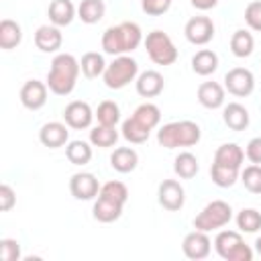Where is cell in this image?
Here are the masks:
<instances>
[{"label":"cell","mask_w":261,"mask_h":261,"mask_svg":"<svg viewBox=\"0 0 261 261\" xmlns=\"http://www.w3.org/2000/svg\"><path fill=\"white\" fill-rule=\"evenodd\" d=\"M80 61L71 53H59L53 57L49 73H47V88L55 96H69L75 88L80 75Z\"/></svg>","instance_id":"cell-1"},{"label":"cell","mask_w":261,"mask_h":261,"mask_svg":"<svg viewBox=\"0 0 261 261\" xmlns=\"http://www.w3.org/2000/svg\"><path fill=\"white\" fill-rule=\"evenodd\" d=\"M143 41V33L141 27L137 22L124 20L120 24L108 27L102 35V49L108 55H126L130 51H135Z\"/></svg>","instance_id":"cell-2"},{"label":"cell","mask_w":261,"mask_h":261,"mask_svg":"<svg viewBox=\"0 0 261 261\" xmlns=\"http://www.w3.org/2000/svg\"><path fill=\"white\" fill-rule=\"evenodd\" d=\"M202 130L192 120H175L167 122L157 130V143L165 149H177V147H192L200 141Z\"/></svg>","instance_id":"cell-3"},{"label":"cell","mask_w":261,"mask_h":261,"mask_svg":"<svg viewBox=\"0 0 261 261\" xmlns=\"http://www.w3.org/2000/svg\"><path fill=\"white\" fill-rule=\"evenodd\" d=\"M214 249L224 261H253V249L237 230H220L214 239Z\"/></svg>","instance_id":"cell-4"},{"label":"cell","mask_w":261,"mask_h":261,"mask_svg":"<svg viewBox=\"0 0 261 261\" xmlns=\"http://www.w3.org/2000/svg\"><path fill=\"white\" fill-rule=\"evenodd\" d=\"M137 75H139V63L130 55H118V57H114L112 63L106 65V71L102 77H104L106 88L122 90L124 86L135 82Z\"/></svg>","instance_id":"cell-5"},{"label":"cell","mask_w":261,"mask_h":261,"mask_svg":"<svg viewBox=\"0 0 261 261\" xmlns=\"http://www.w3.org/2000/svg\"><path fill=\"white\" fill-rule=\"evenodd\" d=\"M230 220H232V208H230V204L224 202V200H212L194 218V228L204 230V232H210V230H218V228L226 226Z\"/></svg>","instance_id":"cell-6"},{"label":"cell","mask_w":261,"mask_h":261,"mask_svg":"<svg viewBox=\"0 0 261 261\" xmlns=\"http://www.w3.org/2000/svg\"><path fill=\"white\" fill-rule=\"evenodd\" d=\"M145 49L149 59L157 65H171L177 59V47L163 31H151L145 39Z\"/></svg>","instance_id":"cell-7"},{"label":"cell","mask_w":261,"mask_h":261,"mask_svg":"<svg viewBox=\"0 0 261 261\" xmlns=\"http://www.w3.org/2000/svg\"><path fill=\"white\" fill-rule=\"evenodd\" d=\"M224 90L237 98H245L255 90V75L247 67H232L224 75Z\"/></svg>","instance_id":"cell-8"},{"label":"cell","mask_w":261,"mask_h":261,"mask_svg":"<svg viewBox=\"0 0 261 261\" xmlns=\"http://www.w3.org/2000/svg\"><path fill=\"white\" fill-rule=\"evenodd\" d=\"M157 200L159 204L169 210V212H177L184 208L186 204V192H184V186L177 181V179H163L159 184V190H157Z\"/></svg>","instance_id":"cell-9"},{"label":"cell","mask_w":261,"mask_h":261,"mask_svg":"<svg viewBox=\"0 0 261 261\" xmlns=\"http://www.w3.org/2000/svg\"><path fill=\"white\" fill-rule=\"evenodd\" d=\"M181 251H184V255H186L188 259L200 261V259H206V257L210 255V251H212V241H210L208 232L196 228V230H192V232H188V234L184 237V241H181Z\"/></svg>","instance_id":"cell-10"},{"label":"cell","mask_w":261,"mask_h":261,"mask_svg":"<svg viewBox=\"0 0 261 261\" xmlns=\"http://www.w3.org/2000/svg\"><path fill=\"white\" fill-rule=\"evenodd\" d=\"M184 35L192 45H208L214 39V22L208 16H192L184 27Z\"/></svg>","instance_id":"cell-11"},{"label":"cell","mask_w":261,"mask_h":261,"mask_svg":"<svg viewBox=\"0 0 261 261\" xmlns=\"http://www.w3.org/2000/svg\"><path fill=\"white\" fill-rule=\"evenodd\" d=\"M94 110L88 102L84 100H73L63 108V120L69 128L82 130V128H90L92 120H94Z\"/></svg>","instance_id":"cell-12"},{"label":"cell","mask_w":261,"mask_h":261,"mask_svg":"<svg viewBox=\"0 0 261 261\" xmlns=\"http://www.w3.org/2000/svg\"><path fill=\"white\" fill-rule=\"evenodd\" d=\"M100 188L102 186L98 184L96 175L88 173V171L73 173L69 179V192L75 200H94L100 194Z\"/></svg>","instance_id":"cell-13"},{"label":"cell","mask_w":261,"mask_h":261,"mask_svg":"<svg viewBox=\"0 0 261 261\" xmlns=\"http://www.w3.org/2000/svg\"><path fill=\"white\" fill-rule=\"evenodd\" d=\"M47 82L29 80L20 88V102L27 110H41L47 104Z\"/></svg>","instance_id":"cell-14"},{"label":"cell","mask_w":261,"mask_h":261,"mask_svg":"<svg viewBox=\"0 0 261 261\" xmlns=\"http://www.w3.org/2000/svg\"><path fill=\"white\" fill-rule=\"evenodd\" d=\"M61 43H63V35L55 24H41L35 31V45L43 53H55L57 49H61Z\"/></svg>","instance_id":"cell-15"},{"label":"cell","mask_w":261,"mask_h":261,"mask_svg":"<svg viewBox=\"0 0 261 261\" xmlns=\"http://www.w3.org/2000/svg\"><path fill=\"white\" fill-rule=\"evenodd\" d=\"M163 86H165L163 75L159 71H155V69H147V71L139 73L137 80H135L137 94L143 96V98H155V96H159L163 92Z\"/></svg>","instance_id":"cell-16"},{"label":"cell","mask_w":261,"mask_h":261,"mask_svg":"<svg viewBox=\"0 0 261 261\" xmlns=\"http://www.w3.org/2000/svg\"><path fill=\"white\" fill-rule=\"evenodd\" d=\"M39 141L49 147V149H59L63 147L67 141H69V130H67V124L63 122H45L39 130Z\"/></svg>","instance_id":"cell-17"},{"label":"cell","mask_w":261,"mask_h":261,"mask_svg":"<svg viewBox=\"0 0 261 261\" xmlns=\"http://www.w3.org/2000/svg\"><path fill=\"white\" fill-rule=\"evenodd\" d=\"M198 102L208 110L220 108L224 104V86L218 82H202L198 86Z\"/></svg>","instance_id":"cell-18"},{"label":"cell","mask_w":261,"mask_h":261,"mask_svg":"<svg viewBox=\"0 0 261 261\" xmlns=\"http://www.w3.org/2000/svg\"><path fill=\"white\" fill-rule=\"evenodd\" d=\"M122 208H124V204H120L112 198H106V196H98V200L94 202L92 212H94V218L98 222H114V220L120 218Z\"/></svg>","instance_id":"cell-19"},{"label":"cell","mask_w":261,"mask_h":261,"mask_svg":"<svg viewBox=\"0 0 261 261\" xmlns=\"http://www.w3.org/2000/svg\"><path fill=\"white\" fill-rule=\"evenodd\" d=\"M222 120L230 130H245L249 126V110L239 102H228L222 110Z\"/></svg>","instance_id":"cell-20"},{"label":"cell","mask_w":261,"mask_h":261,"mask_svg":"<svg viewBox=\"0 0 261 261\" xmlns=\"http://www.w3.org/2000/svg\"><path fill=\"white\" fill-rule=\"evenodd\" d=\"M75 12L77 10H75V6H73L71 0H53L49 4V10H47L49 20L55 27H67V24H71V20L75 18Z\"/></svg>","instance_id":"cell-21"},{"label":"cell","mask_w":261,"mask_h":261,"mask_svg":"<svg viewBox=\"0 0 261 261\" xmlns=\"http://www.w3.org/2000/svg\"><path fill=\"white\" fill-rule=\"evenodd\" d=\"M139 163V155L133 147H118L110 155V165L118 173H130Z\"/></svg>","instance_id":"cell-22"},{"label":"cell","mask_w":261,"mask_h":261,"mask_svg":"<svg viewBox=\"0 0 261 261\" xmlns=\"http://www.w3.org/2000/svg\"><path fill=\"white\" fill-rule=\"evenodd\" d=\"M243 161H245V151L237 143H224L214 153V163H220V165H228V167L241 169Z\"/></svg>","instance_id":"cell-23"},{"label":"cell","mask_w":261,"mask_h":261,"mask_svg":"<svg viewBox=\"0 0 261 261\" xmlns=\"http://www.w3.org/2000/svg\"><path fill=\"white\" fill-rule=\"evenodd\" d=\"M22 41V29L16 20L12 18H4L0 22V47L10 51L14 47H18Z\"/></svg>","instance_id":"cell-24"},{"label":"cell","mask_w":261,"mask_h":261,"mask_svg":"<svg viewBox=\"0 0 261 261\" xmlns=\"http://www.w3.org/2000/svg\"><path fill=\"white\" fill-rule=\"evenodd\" d=\"M192 69L198 75H210L218 69V55L212 49H200L192 57Z\"/></svg>","instance_id":"cell-25"},{"label":"cell","mask_w":261,"mask_h":261,"mask_svg":"<svg viewBox=\"0 0 261 261\" xmlns=\"http://www.w3.org/2000/svg\"><path fill=\"white\" fill-rule=\"evenodd\" d=\"M106 65H108V63L104 61V55L98 53V51H88V53H84V55H82V61H80L82 73H84L86 77H90V80L104 75Z\"/></svg>","instance_id":"cell-26"},{"label":"cell","mask_w":261,"mask_h":261,"mask_svg":"<svg viewBox=\"0 0 261 261\" xmlns=\"http://www.w3.org/2000/svg\"><path fill=\"white\" fill-rule=\"evenodd\" d=\"M106 4L104 0H82L77 6V18L86 24H96L104 18Z\"/></svg>","instance_id":"cell-27"},{"label":"cell","mask_w":261,"mask_h":261,"mask_svg":"<svg viewBox=\"0 0 261 261\" xmlns=\"http://www.w3.org/2000/svg\"><path fill=\"white\" fill-rule=\"evenodd\" d=\"M198 169H200L198 157H196L194 153H190V151L179 153V155L175 157V161H173V171H175V175L181 177V179H192V177L198 173Z\"/></svg>","instance_id":"cell-28"},{"label":"cell","mask_w":261,"mask_h":261,"mask_svg":"<svg viewBox=\"0 0 261 261\" xmlns=\"http://www.w3.org/2000/svg\"><path fill=\"white\" fill-rule=\"evenodd\" d=\"M253 49H255V39H253V35L249 31L239 29V31L232 33V37H230V51H232L234 57H249L253 53Z\"/></svg>","instance_id":"cell-29"},{"label":"cell","mask_w":261,"mask_h":261,"mask_svg":"<svg viewBox=\"0 0 261 261\" xmlns=\"http://www.w3.org/2000/svg\"><path fill=\"white\" fill-rule=\"evenodd\" d=\"M130 116H133L137 122H141L143 126H147L149 130H153V128L159 124V120H161V110H159V106H155V104H151V102H145V104L137 106Z\"/></svg>","instance_id":"cell-30"},{"label":"cell","mask_w":261,"mask_h":261,"mask_svg":"<svg viewBox=\"0 0 261 261\" xmlns=\"http://www.w3.org/2000/svg\"><path fill=\"white\" fill-rule=\"evenodd\" d=\"M118 141V130L116 126H104V124H98L90 130V143L94 147H100V149H108V147H114Z\"/></svg>","instance_id":"cell-31"},{"label":"cell","mask_w":261,"mask_h":261,"mask_svg":"<svg viewBox=\"0 0 261 261\" xmlns=\"http://www.w3.org/2000/svg\"><path fill=\"white\" fill-rule=\"evenodd\" d=\"M65 157L73 165H86L92 159V147H90V143L80 141V139L77 141H69L65 145Z\"/></svg>","instance_id":"cell-32"},{"label":"cell","mask_w":261,"mask_h":261,"mask_svg":"<svg viewBox=\"0 0 261 261\" xmlns=\"http://www.w3.org/2000/svg\"><path fill=\"white\" fill-rule=\"evenodd\" d=\"M94 114H96L98 124H104V126H116L118 120H120V108H118V104L114 100L100 102Z\"/></svg>","instance_id":"cell-33"},{"label":"cell","mask_w":261,"mask_h":261,"mask_svg":"<svg viewBox=\"0 0 261 261\" xmlns=\"http://www.w3.org/2000/svg\"><path fill=\"white\" fill-rule=\"evenodd\" d=\"M122 137L128 141V143H133V145H141V143H145L147 139H149V135H151V130L147 128V126H143L141 122H137L133 116H128L124 122H122Z\"/></svg>","instance_id":"cell-34"},{"label":"cell","mask_w":261,"mask_h":261,"mask_svg":"<svg viewBox=\"0 0 261 261\" xmlns=\"http://www.w3.org/2000/svg\"><path fill=\"white\" fill-rule=\"evenodd\" d=\"M210 177L218 188H230L239 179V169L237 167H228V165H220V163H212Z\"/></svg>","instance_id":"cell-35"},{"label":"cell","mask_w":261,"mask_h":261,"mask_svg":"<svg viewBox=\"0 0 261 261\" xmlns=\"http://www.w3.org/2000/svg\"><path fill=\"white\" fill-rule=\"evenodd\" d=\"M237 226L241 232H257L261 228V212L255 208H243L237 214Z\"/></svg>","instance_id":"cell-36"},{"label":"cell","mask_w":261,"mask_h":261,"mask_svg":"<svg viewBox=\"0 0 261 261\" xmlns=\"http://www.w3.org/2000/svg\"><path fill=\"white\" fill-rule=\"evenodd\" d=\"M241 181L251 194H261V165L251 163L241 171Z\"/></svg>","instance_id":"cell-37"},{"label":"cell","mask_w":261,"mask_h":261,"mask_svg":"<svg viewBox=\"0 0 261 261\" xmlns=\"http://www.w3.org/2000/svg\"><path fill=\"white\" fill-rule=\"evenodd\" d=\"M98 196H106V198H112V200H116L120 204H126V200H128V188L122 181L112 179V181H106L100 188V194Z\"/></svg>","instance_id":"cell-38"},{"label":"cell","mask_w":261,"mask_h":261,"mask_svg":"<svg viewBox=\"0 0 261 261\" xmlns=\"http://www.w3.org/2000/svg\"><path fill=\"white\" fill-rule=\"evenodd\" d=\"M0 259L2 261H20V243L16 239H2L0 241Z\"/></svg>","instance_id":"cell-39"},{"label":"cell","mask_w":261,"mask_h":261,"mask_svg":"<svg viewBox=\"0 0 261 261\" xmlns=\"http://www.w3.org/2000/svg\"><path fill=\"white\" fill-rule=\"evenodd\" d=\"M245 22L249 24V29L261 33V0H253V2L247 4V8H245Z\"/></svg>","instance_id":"cell-40"},{"label":"cell","mask_w":261,"mask_h":261,"mask_svg":"<svg viewBox=\"0 0 261 261\" xmlns=\"http://www.w3.org/2000/svg\"><path fill=\"white\" fill-rule=\"evenodd\" d=\"M169 6H171V0H141V8L149 16H159L167 12Z\"/></svg>","instance_id":"cell-41"},{"label":"cell","mask_w":261,"mask_h":261,"mask_svg":"<svg viewBox=\"0 0 261 261\" xmlns=\"http://www.w3.org/2000/svg\"><path fill=\"white\" fill-rule=\"evenodd\" d=\"M14 204H16V194H14V190H12L8 184H2V186H0V210H2V212H8Z\"/></svg>","instance_id":"cell-42"},{"label":"cell","mask_w":261,"mask_h":261,"mask_svg":"<svg viewBox=\"0 0 261 261\" xmlns=\"http://www.w3.org/2000/svg\"><path fill=\"white\" fill-rule=\"evenodd\" d=\"M245 155H247V159H249L251 163L261 165V137H253V139L247 143Z\"/></svg>","instance_id":"cell-43"},{"label":"cell","mask_w":261,"mask_h":261,"mask_svg":"<svg viewBox=\"0 0 261 261\" xmlns=\"http://www.w3.org/2000/svg\"><path fill=\"white\" fill-rule=\"evenodd\" d=\"M190 2L198 10H210V8H214L218 4V0H190Z\"/></svg>","instance_id":"cell-44"},{"label":"cell","mask_w":261,"mask_h":261,"mask_svg":"<svg viewBox=\"0 0 261 261\" xmlns=\"http://www.w3.org/2000/svg\"><path fill=\"white\" fill-rule=\"evenodd\" d=\"M255 253L261 257V237H257V241H255Z\"/></svg>","instance_id":"cell-45"},{"label":"cell","mask_w":261,"mask_h":261,"mask_svg":"<svg viewBox=\"0 0 261 261\" xmlns=\"http://www.w3.org/2000/svg\"><path fill=\"white\" fill-rule=\"evenodd\" d=\"M171 2H173V0H171Z\"/></svg>","instance_id":"cell-46"}]
</instances>
